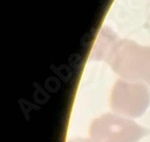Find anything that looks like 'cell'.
<instances>
[{"instance_id": "1", "label": "cell", "mask_w": 150, "mask_h": 142, "mask_svg": "<svg viewBox=\"0 0 150 142\" xmlns=\"http://www.w3.org/2000/svg\"><path fill=\"white\" fill-rule=\"evenodd\" d=\"M146 134L137 123L111 114L96 119L89 130L93 142H138Z\"/></svg>"}, {"instance_id": "2", "label": "cell", "mask_w": 150, "mask_h": 142, "mask_svg": "<svg viewBox=\"0 0 150 142\" xmlns=\"http://www.w3.org/2000/svg\"><path fill=\"white\" fill-rule=\"evenodd\" d=\"M111 107L115 112L130 117H139L149 103V95L145 88H117L111 97Z\"/></svg>"}, {"instance_id": "3", "label": "cell", "mask_w": 150, "mask_h": 142, "mask_svg": "<svg viewBox=\"0 0 150 142\" xmlns=\"http://www.w3.org/2000/svg\"><path fill=\"white\" fill-rule=\"evenodd\" d=\"M69 142H93V141H90V140H86V139H75Z\"/></svg>"}]
</instances>
